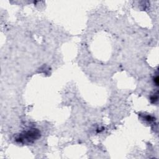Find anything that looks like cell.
<instances>
[{"label":"cell","mask_w":159,"mask_h":159,"mask_svg":"<svg viewBox=\"0 0 159 159\" xmlns=\"http://www.w3.org/2000/svg\"><path fill=\"white\" fill-rule=\"evenodd\" d=\"M40 133L39 130L34 129L27 130L16 138V141L20 143H30L39 138Z\"/></svg>","instance_id":"1"},{"label":"cell","mask_w":159,"mask_h":159,"mask_svg":"<svg viewBox=\"0 0 159 159\" xmlns=\"http://www.w3.org/2000/svg\"><path fill=\"white\" fill-rule=\"evenodd\" d=\"M150 100H151L152 102L155 103L158 100V95H157V94H154V96H152L151 97V98H150Z\"/></svg>","instance_id":"2"}]
</instances>
